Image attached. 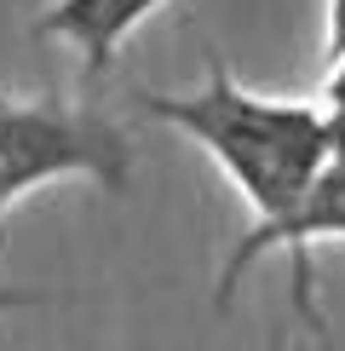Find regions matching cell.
I'll use <instances>...</instances> for the list:
<instances>
[{
    "instance_id": "7a4b0ae2",
    "label": "cell",
    "mask_w": 345,
    "mask_h": 351,
    "mask_svg": "<svg viewBox=\"0 0 345 351\" xmlns=\"http://www.w3.org/2000/svg\"><path fill=\"white\" fill-rule=\"evenodd\" d=\"M133 173V138L115 115L75 104V98H0V225L12 202L40 184L86 179L104 190H127Z\"/></svg>"
},
{
    "instance_id": "5b68a950",
    "label": "cell",
    "mask_w": 345,
    "mask_h": 351,
    "mask_svg": "<svg viewBox=\"0 0 345 351\" xmlns=\"http://www.w3.org/2000/svg\"><path fill=\"white\" fill-rule=\"evenodd\" d=\"M345 58V0H322V64Z\"/></svg>"
},
{
    "instance_id": "3957f363",
    "label": "cell",
    "mask_w": 345,
    "mask_h": 351,
    "mask_svg": "<svg viewBox=\"0 0 345 351\" xmlns=\"http://www.w3.org/2000/svg\"><path fill=\"white\" fill-rule=\"evenodd\" d=\"M322 242H345V115H334V156L316 173V184L305 190V202H299L282 225L242 230L236 237V247H230V259L219 271V288H213V305L230 311L242 276H248L265 254H288V265H294V311L305 317L311 328H322V317H316V276H311V254Z\"/></svg>"
},
{
    "instance_id": "6da1fadb",
    "label": "cell",
    "mask_w": 345,
    "mask_h": 351,
    "mask_svg": "<svg viewBox=\"0 0 345 351\" xmlns=\"http://www.w3.org/2000/svg\"><path fill=\"white\" fill-rule=\"evenodd\" d=\"M138 110L150 121L184 133L190 144L219 162L242 202H248L253 225L270 230L305 202L316 173L334 156V110L322 98H270L253 93L230 75L219 52H207V81L190 93H144Z\"/></svg>"
},
{
    "instance_id": "52a82bcc",
    "label": "cell",
    "mask_w": 345,
    "mask_h": 351,
    "mask_svg": "<svg viewBox=\"0 0 345 351\" xmlns=\"http://www.w3.org/2000/svg\"><path fill=\"white\" fill-rule=\"evenodd\" d=\"M29 300H35V294H23V288H0V317L18 311V305H29Z\"/></svg>"
},
{
    "instance_id": "8992f818",
    "label": "cell",
    "mask_w": 345,
    "mask_h": 351,
    "mask_svg": "<svg viewBox=\"0 0 345 351\" xmlns=\"http://www.w3.org/2000/svg\"><path fill=\"white\" fill-rule=\"evenodd\" d=\"M322 104L345 115V58H334V64H322Z\"/></svg>"
},
{
    "instance_id": "277c9868",
    "label": "cell",
    "mask_w": 345,
    "mask_h": 351,
    "mask_svg": "<svg viewBox=\"0 0 345 351\" xmlns=\"http://www.w3.org/2000/svg\"><path fill=\"white\" fill-rule=\"evenodd\" d=\"M162 6L172 0H52V6H40L35 35L75 47L86 75H110L121 47L138 35V23H150Z\"/></svg>"
}]
</instances>
